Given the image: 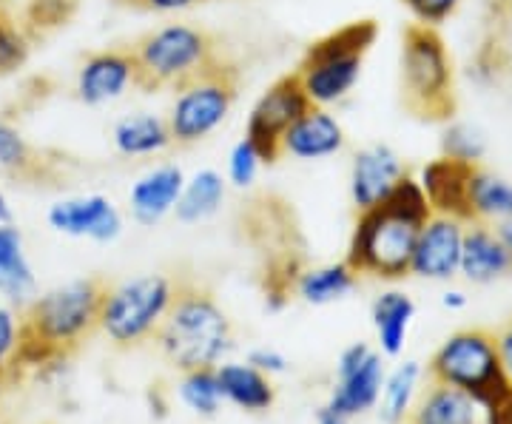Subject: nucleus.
<instances>
[{
    "instance_id": "32",
    "label": "nucleus",
    "mask_w": 512,
    "mask_h": 424,
    "mask_svg": "<svg viewBox=\"0 0 512 424\" xmlns=\"http://www.w3.org/2000/svg\"><path fill=\"white\" fill-rule=\"evenodd\" d=\"M26 60H29V35L0 3V74L18 72Z\"/></svg>"
},
{
    "instance_id": "7",
    "label": "nucleus",
    "mask_w": 512,
    "mask_h": 424,
    "mask_svg": "<svg viewBox=\"0 0 512 424\" xmlns=\"http://www.w3.org/2000/svg\"><path fill=\"white\" fill-rule=\"evenodd\" d=\"M174 288L177 282L165 274H143L109 285L100 308V331L120 351L151 342L174 299Z\"/></svg>"
},
{
    "instance_id": "2",
    "label": "nucleus",
    "mask_w": 512,
    "mask_h": 424,
    "mask_svg": "<svg viewBox=\"0 0 512 424\" xmlns=\"http://www.w3.org/2000/svg\"><path fill=\"white\" fill-rule=\"evenodd\" d=\"M154 348L180 373L217 368L234 351V325L211 291L197 282H177L163 322L151 336Z\"/></svg>"
},
{
    "instance_id": "5",
    "label": "nucleus",
    "mask_w": 512,
    "mask_h": 424,
    "mask_svg": "<svg viewBox=\"0 0 512 424\" xmlns=\"http://www.w3.org/2000/svg\"><path fill=\"white\" fill-rule=\"evenodd\" d=\"M131 55L137 66V89L146 92L180 89L220 60L214 37L191 23H165L148 32L131 46Z\"/></svg>"
},
{
    "instance_id": "29",
    "label": "nucleus",
    "mask_w": 512,
    "mask_h": 424,
    "mask_svg": "<svg viewBox=\"0 0 512 424\" xmlns=\"http://www.w3.org/2000/svg\"><path fill=\"white\" fill-rule=\"evenodd\" d=\"M421 365L419 362H404L393 373L384 376L382 396H379V419L384 424H404L410 407H413V396L419 388Z\"/></svg>"
},
{
    "instance_id": "13",
    "label": "nucleus",
    "mask_w": 512,
    "mask_h": 424,
    "mask_svg": "<svg viewBox=\"0 0 512 424\" xmlns=\"http://www.w3.org/2000/svg\"><path fill=\"white\" fill-rule=\"evenodd\" d=\"M467 222L456 217L433 214L419 228L413 259H410V277L447 282L458 277V262H461V240H464Z\"/></svg>"
},
{
    "instance_id": "1",
    "label": "nucleus",
    "mask_w": 512,
    "mask_h": 424,
    "mask_svg": "<svg viewBox=\"0 0 512 424\" xmlns=\"http://www.w3.org/2000/svg\"><path fill=\"white\" fill-rule=\"evenodd\" d=\"M109 282L103 277H83L57 285L35 296L20 311V339L6 385L20 373L60 368L83 348L86 339L100 331V308Z\"/></svg>"
},
{
    "instance_id": "40",
    "label": "nucleus",
    "mask_w": 512,
    "mask_h": 424,
    "mask_svg": "<svg viewBox=\"0 0 512 424\" xmlns=\"http://www.w3.org/2000/svg\"><path fill=\"white\" fill-rule=\"evenodd\" d=\"M197 3H202V0H140L137 6H143L148 12H157V15H177V12L197 6Z\"/></svg>"
},
{
    "instance_id": "12",
    "label": "nucleus",
    "mask_w": 512,
    "mask_h": 424,
    "mask_svg": "<svg viewBox=\"0 0 512 424\" xmlns=\"http://www.w3.org/2000/svg\"><path fill=\"white\" fill-rule=\"evenodd\" d=\"M134 86H137L134 55L123 46L86 55L80 60V69L74 77L77 100L86 106H109L114 100L126 97Z\"/></svg>"
},
{
    "instance_id": "47",
    "label": "nucleus",
    "mask_w": 512,
    "mask_h": 424,
    "mask_svg": "<svg viewBox=\"0 0 512 424\" xmlns=\"http://www.w3.org/2000/svg\"><path fill=\"white\" fill-rule=\"evenodd\" d=\"M0 3H3V0H0Z\"/></svg>"
},
{
    "instance_id": "3",
    "label": "nucleus",
    "mask_w": 512,
    "mask_h": 424,
    "mask_svg": "<svg viewBox=\"0 0 512 424\" xmlns=\"http://www.w3.org/2000/svg\"><path fill=\"white\" fill-rule=\"evenodd\" d=\"M376 35L379 26L373 20H356L313 40L296 69L311 106L330 109L356 89L362 77V63L370 46L376 43Z\"/></svg>"
},
{
    "instance_id": "38",
    "label": "nucleus",
    "mask_w": 512,
    "mask_h": 424,
    "mask_svg": "<svg viewBox=\"0 0 512 424\" xmlns=\"http://www.w3.org/2000/svg\"><path fill=\"white\" fill-rule=\"evenodd\" d=\"M248 365H254L256 370L262 373H285L288 370V359L279 351H271V348H256V351L248 353Z\"/></svg>"
},
{
    "instance_id": "6",
    "label": "nucleus",
    "mask_w": 512,
    "mask_h": 424,
    "mask_svg": "<svg viewBox=\"0 0 512 424\" xmlns=\"http://www.w3.org/2000/svg\"><path fill=\"white\" fill-rule=\"evenodd\" d=\"M402 86L407 109L427 120H447L456 109L453 60L439 29L410 23L402 37Z\"/></svg>"
},
{
    "instance_id": "26",
    "label": "nucleus",
    "mask_w": 512,
    "mask_h": 424,
    "mask_svg": "<svg viewBox=\"0 0 512 424\" xmlns=\"http://www.w3.org/2000/svg\"><path fill=\"white\" fill-rule=\"evenodd\" d=\"M370 316L379 339V351L384 356H399L407 342L410 322L416 316V302L404 291H384L382 296H376Z\"/></svg>"
},
{
    "instance_id": "10",
    "label": "nucleus",
    "mask_w": 512,
    "mask_h": 424,
    "mask_svg": "<svg viewBox=\"0 0 512 424\" xmlns=\"http://www.w3.org/2000/svg\"><path fill=\"white\" fill-rule=\"evenodd\" d=\"M311 109V100L302 89L296 72L282 74L259 94L254 109L245 120V140L256 148L262 163H276L282 157V134Z\"/></svg>"
},
{
    "instance_id": "45",
    "label": "nucleus",
    "mask_w": 512,
    "mask_h": 424,
    "mask_svg": "<svg viewBox=\"0 0 512 424\" xmlns=\"http://www.w3.org/2000/svg\"><path fill=\"white\" fill-rule=\"evenodd\" d=\"M3 388H6V379L0 376V396H3Z\"/></svg>"
},
{
    "instance_id": "17",
    "label": "nucleus",
    "mask_w": 512,
    "mask_h": 424,
    "mask_svg": "<svg viewBox=\"0 0 512 424\" xmlns=\"http://www.w3.org/2000/svg\"><path fill=\"white\" fill-rule=\"evenodd\" d=\"M345 129L336 120V114H330L328 109L311 106L305 111L291 129L282 134V157L288 154L293 160H328L333 154H339L345 148Z\"/></svg>"
},
{
    "instance_id": "19",
    "label": "nucleus",
    "mask_w": 512,
    "mask_h": 424,
    "mask_svg": "<svg viewBox=\"0 0 512 424\" xmlns=\"http://www.w3.org/2000/svg\"><path fill=\"white\" fill-rule=\"evenodd\" d=\"M0 174L20 185H55L57 163L32 146L12 117H0Z\"/></svg>"
},
{
    "instance_id": "9",
    "label": "nucleus",
    "mask_w": 512,
    "mask_h": 424,
    "mask_svg": "<svg viewBox=\"0 0 512 424\" xmlns=\"http://www.w3.org/2000/svg\"><path fill=\"white\" fill-rule=\"evenodd\" d=\"M237 89V69L222 60H214L205 72L174 89L177 94L165 117L174 146H194L220 129L237 103Z\"/></svg>"
},
{
    "instance_id": "21",
    "label": "nucleus",
    "mask_w": 512,
    "mask_h": 424,
    "mask_svg": "<svg viewBox=\"0 0 512 424\" xmlns=\"http://www.w3.org/2000/svg\"><path fill=\"white\" fill-rule=\"evenodd\" d=\"M404 424H487L484 407L464 390L430 382L410 407Z\"/></svg>"
},
{
    "instance_id": "23",
    "label": "nucleus",
    "mask_w": 512,
    "mask_h": 424,
    "mask_svg": "<svg viewBox=\"0 0 512 424\" xmlns=\"http://www.w3.org/2000/svg\"><path fill=\"white\" fill-rule=\"evenodd\" d=\"M111 143L123 157H157L174 146L168 120L151 111H134L114 123Z\"/></svg>"
},
{
    "instance_id": "20",
    "label": "nucleus",
    "mask_w": 512,
    "mask_h": 424,
    "mask_svg": "<svg viewBox=\"0 0 512 424\" xmlns=\"http://www.w3.org/2000/svg\"><path fill=\"white\" fill-rule=\"evenodd\" d=\"M458 274L476 285H490L495 279L512 274V254L498 240L490 222H467Z\"/></svg>"
},
{
    "instance_id": "15",
    "label": "nucleus",
    "mask_w": 512,
    "mask_h": 424,
    "mask_svg": "<svg viewBox=\"0 0 512 424\" xmlns=\"http://www.w3.org/2000/svg\"><path fill=\"white\" fill-rule=\"evenodd\" d=\"M473 168L476 166L461 163V160H450L444 154L436 157V160H427L421 166L416 180L424 188L433 214L473 222V214H470V177H473Z\"/></svg>"
},
{
    "instance_id": "30",
    "label": "nucleus",
    "mask_w": 512,
    "mask_h": 424,
    "mask_svg": "<svg viewBox=\"0 0 512 424\" xmlns=\"http://www.w3.org/2000/svg\"><path fill=\"white\" fill-rule=\"evenodd\" d=\"M180 399L202 419H214L222 405L217 368L185 370L183 382H180Z\"/></svg>"
},
{
    "instance_id": "41",
    "label": "nucleus",
    "mask_w": 512,
    "mask_h": 424,
    "mask_svg": "<svg viewBox=\"0 0 512 424\" xmlns=\"http://www.w3.org/2000/svg\"><path fill=\"white\" fill-rule=\"evenodd\" d=\"M495 234H498V240L504 242V248L512 254V214L510 217H504V220H498L493 225Z\"/></svg>"
},
{
    "instance_id": "34",
    "label": "nucleus",
    "mask_w": 512,
    "mask_h": 424,
    "mask_svg": "<svg viewBox=\"0 0 512 424\" xmlns=\"http://www.w3.org/2000/svg\"><path fill=\"white\" fill-rule=\"evenodd\" d=\"M262 168V157L256 154V148L242 137L237 146L228 154V183L234 188H251L259 177Z\"/></svg>"
},
{
    "instance_id": "16",
    "label": "nucleus",
    "mask_w": 512,
    "mask_h": 424,
    "mask_svg": "<svg viewBox=\"0 0 512 424\" xmlns=\"http://www.w3.org/2000/svg\"><path fill=\"white\" fill-rule=\"evenodd\" d=\"M402 174H407V168L402 157L390 146L373 143V146L359 148L350 166V200L356 205V211L382 203Z\"/></svg>"
},
{
    "instance_id": "25",
    "label": "nucleus",
    "mask_w": 512,
    "mask_h": 424,
    "mask_svg": "<svg viewBox=\"0 0 512 424\" xmlns=\"http://www.w3.org/2000/svg\"><path fill=\"white\" fill-rule=\"evenodd\" d=\"M228 194V180L214 168H200L191 177H185L183 194L174 205V217L185 225L211 220L225 203Z\"/></svg>"
},
{
    "instance_id": "43",
    "label": "nucleus",
    "mask_w": 512,
    "mask_h": 424,
    "mask_svg": "<svg viewBox=\"0 0 512 424\" xmlns=\"http://www.w3.org/2000/svg\"><path fill=\"white\" fill-rule=\"evenodd\" d=\"M316 424H348V419L339 416L336 410H330L328 405H322L316 410Z\"/></svg>"
},
{
    "instance_id": "27",
    "label": "nucleus",
    "mask_w": 512,
    "mask_h": 424,
    "mask_svg": "<svg viewBox=\"0 0 512 424\" xmlns=\"http://www.w3.org/2000/svg\"><path fill=\"white\" fill-rule=\"evenodd\" d=\"M359 285V274L350 268L348 262H330V265H316L299 271L293 291L302 296L308 305H330L339 302Z\"/></svg>"
},
{
    "instance_id": "35",
    "label": "nucleus",
    "mask_w": 512,
    "mask_h": 424,
    "mask_svg": "<svg viewBox=\"0 0 512 424\" xmlns=\"http://www.w3.org/2000/svg\"><path fill=\"white\" fill-rule=\"evenodd\" d=\"M74 12V0H29L26 6V35L29 29H55L60 23L72 18Z\"/></svg>"
},
{
    "instance_id": "4",
    "label": "nucleus",
    "mask_w": 512,
    "mask_h": 424,
    "mask_svg": "<svg viewBox=\"0 0 512 424\" xmlns=\"http://www.w3.org/2000/svg\"><path fill=\"white\" fill-rule=\"evenodd\" d=\"M427 379L470 393L484 410L498 405L512 390L498 359L495 331L487 328H464L450 333L439 351L430 356Z\"/></svg>"
},
{
    "instance_id": "28",
    "label": "nucleus",
    "mask_w": 512,
    "mask_h": 424,
    "mask_svg": "<svg viewBox=\"0 0 512 424\" xmlns=\"http://www.w3.org/2000/svg\"><path fill=\"white\" fill-rule=\"evenodd\" d=\"M470 214H473V222H490V225L510 217L512 180L498 177V174L481 166L473 168V177H470Z\"/></svg>"
},
{
    "instance_id": "36",
    "label": "nucleus",
    "mask_w": 512,
    "mask_h": 424,
    "mask_svg": "<svg viewBox=\"0 0 512 424\" xmlns=\"http://www.w3.org/2000/svg\"><path fill=\"white\" fill-rule=\"evenodd\" d=\"M20 339V311H15L12 305H0V376L6 379L12 359L18 351Z\"/></svg>"
},
{
    "instance_id": "42",
    "label": "nucleus",
    "mask_w": 512,
    "mask_h": 424,
    "mask_svg": "<svg viewBox=\"0 0 512 424\" xmlns=\"http://www.w3.org/2000/svg\"><path fill=\"white\" fill-rule=\"evenodd\" d=\"M441 305L447 311H461V308H467V296L461 294V291H447V294L441 296Z\"/></svg>"
},
{
    "instance_id": "46",
    "label": "nucleus",
    "mask_w": 512,
    "mask_h": 424,
    "mask_svg": "<svg viewBox=\"0 0 512 424\" xmlns=\"http://www.w3.org/2000/svg\"><path fill=\"white\" fill-rule=\"evenodd\" d=\"M123 3H140V0H123Z\"/></svg>"
},
{
    "instance_id": "24",
    "label": "nucleus",
    "mask_w": 512,
    "mask_h": 424,
    "mask_svg": "<svg viewBox=\"0 0 512 424\" xmlns=\"http://www.w3.org/2000/svg\"><path fill=\"white\" fill-rule=\"evenodd\" d=\"M217 382H220L222 399L237 405L245 413H265L276 402V388L271 376L256 370L248 362L245 365H239V362L217 365Z\"/></svg>"
},
{
    "instance_id": "39",
    "label": "nucleus",
    "mask_w": 512,
    "mask_h": 424,
    "mask_svg": "<svg viewBox=\"0 0 512 424\" xmlns=\"http://www.w3.org/2000/svg\"><path fill=\"white\" fill-rule=\"evenodd\" d=\"M495 345H498V359H501V368L507 373L512 385V319L504 322L498 331H495Z\"/></svg>"
},
{
    "instance_id": "11",
    "label": "nucleus",
    "mask_w": 512,
    "mask_h": 424,
    "mask_svg": "<svg viewBox=\"0 0 512 424\" xmlns=\"http://www.w3.org/2000/svg\"><path fill=\"white\" fill-rule=\"evenodd\" d=\"M384 376L387 370H384L382 353L373 351L367 342H353L339 356L336 385L330 393L328 407L339 416H345L348 422L373 410L382 396Z\"/></svg>"
},
{
    "instance_id": "22",
    "label": "nucleus",
    "mask_w": 512,
    "mask_h": 424,
    "mask_svg": "<svg viewBox=\"0 0 512 424\" xmlns=\"http://www.w3.org/2000/svg\"><path fill=\"white\" fill-rule=\"evenodd\" d=\"M0 296L18 311L37 296L35 271L23 251V234L12 222H0Z\"/></svg>"
},
{
    "instance_id": "14",
    "label": "nucleus",
    "mask_w": 512,
    "mask_h": 424,
    "mask_svg": "<svg viewBox=\"0 0 512 424\" xmlns=\"http://www.w3.org/2000/svg\"><path fill=\"white\" fill-rule=\"evenodd\" d=\"M49 225L57 234L77 237V240L114 242L123 231V214L103 194L69 197L49 208Z\"/></svg>"
},
{
    "instance_id": "44",
    "label": "nucleus",
    "mask_w": 512,
    "mask_h": 424,
    "mask_svg": "<svg viewBox=\"0 0 512 424\" xmlns=\"http://www.w3.org/2000/svg\"><path fill=\"white\" fill-rule=\"evenodd\" d=\"M0 222H12V211H9V203H6L3 191H0Z\"/></svg>"
},
{
    "instance_id": "31",
    "label": "nucleus",
    "mask_w": 512,
    "mask_h": 424,
    "mask_svg": "<svg viewBox=\"0 0 512 424\" xmlns=\"http://www.w3.org/2000/svg\"><path fill=\"white\" fill-rule=\"evenodd\" d=\"M379 205H384L393 214H399L402 220L413 222V225H424V222L433 217V208L427 203V194H424L421 183L410 171L396 180V185L387 191V197Z\"/></svg>"
},
{
    "instance_id": "18",
    "label": "nucleus",
    "mask_w": 512,
    "mask_h": 424,
    "mask_svg": "<svg viewBox=\"0 0 512 424\" xmlns=\"http://www.w3.org/2000/svg\"><path fill=\"white\" fill-rule=\"evenodd\" d=\"M185 185V171L174 163L148 168L140 174L128 191V211L131 220L140 225H157L168 214H174V205L180 200Z\"/></svg>"
},
{
    "instance_id": "33",
    "label": "nucleus",
    "mask_w": 512,
    "mask_h": 424,
    "mask_svg": "<svg viewBox=\"0 0 512 424\" xmlns=\"http://www.w3.org/2000/svg\"><path fill=\"white\" fill-rule=\"evenodd\" d=\"M484 148H487V143H484L481 131L467 126V123H450L441 134V154L450 157V160L478 166L481 157H484Z\"/></svg>"
},
{
    "instance_id": "8",
    "label": "nucleus",
    "mask_w": 512,
    "mask_h": 424,
    "mask_svg": "<svg viewBox=\"0 0 512 424\" xmlns=\"http://www.w3.org/2000/svg\"><path fill=\"white\" fill-rule=\"evenodd\" d=\"M419 228L421 225L402 220L384 205L356 211L345 262L359 277L390 279V282L410 277V259H413Z\"/></svg>"
},
{
    "instance_id": "37",
    "label": "nucleus",
    "mask_w": 512,
    "mask_h": 424,
    "mask_svg": "<svg viewBox=\"0 0 512 424\" xmlns=\"http://www.w3.org/2000/svg\"><path fill=\"white\" fill-rule=\"evenodd\" d=\"M402 3L410 9V15L416 18V23L439 29L444 20L456 15L461 0H402Z\"/></svg>"
}]
</instances>
